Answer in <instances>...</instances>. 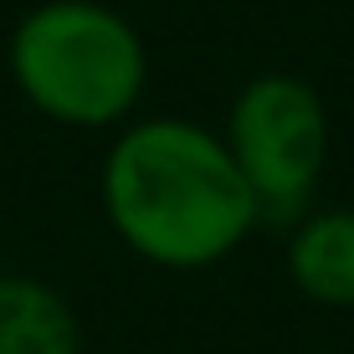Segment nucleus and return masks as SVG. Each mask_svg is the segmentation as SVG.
<instances>
[{
  "mask_svg": "<svg viewBox=\"0 0 354 354\" xmlns=\"http://www.w3.org/2000/svg\"><path fill=\"white\" fill-rule=\"evenodd\" d=\"M6 72L46 124L113 133L149 93V41L108 0H36L10 26Z\"/></svg>",
  "mask_w": 354,
  "mask_h": 354,
  "instance_id": "nucleus-2",
  "label": "nucleus"
},
{
  "mask_svg": "<svg viewBox=\"0 0 354 354\" xmlns=\"http://www.w3.org/2000/svg\"><path fill=\"white\" fill-rule=\"evenodd\" d=\"M221 144L236 160L252 201L267 221L292 226L313 205L328 149H334V124L328 103L308 77L298 72H252L226 103Z\"/></svg>",
  "mask_w": 354,
  "mask_h": 354,
  "instance_id": "nucleus-3",
  "label": "nucleus"
},
{
  "mask_svg": "<svg viewBox=\"0 0 354 354\" xmlns=\"http://www.w3.org/2000/svg\"><path fill=\"white\" fill-rule=\"evenodd\" d=\"M319 354H344V349H319Z\"/></svg>",
  "mask_w": 354,
  "mask_h": 354,
  "instance_id": "nucleus-6",
  "label": "nucleus"
},
{
  "mask_svg": "<svg viewBox=\"0 0 354 354\" xmlns=\"http://www.w3.org/2000/svg\"><path fill=\"white\" fill-rule=\"evenodd\" d=\"M97 201L108 231L160 272L221 267L262 226L221 133L185 113H139L113 129Z\"/></svg>",
  "mask_w": 354,
  "mask_h": 354,
  "instance_id": "nucleus-1",
  "label": "nucleus"
},
{
  "mask_svg": "<svg viewBox=\"0 0 354 354\" xmlns=\"http://www.w3.org/2000/svg\"><path fill=\"white\" fill-rule=\"evenodd\" d=\"M288 283L319 308H354V205H308L288 226Z\"/></svg>",
  "mask_w": 354,
  "mask_h": 354,
  "instance_id": "nucleus-4",
  "label": "nucleus"
},
{
  "mask_svg": "<svg viewBox=\"0 0 354 354\" xmlns=\"http://www.w3.org/2000/svg\"><path fill=\"white\" fill-rule=\"evenodd\" d=\"M0 354H82L67 292L31 272H0Z\"/></svg>",
  "mask_w": 354,
  "mask_h": 354,
  "instance_id": "nucleus-5",
  "label": "nucleus"
}]
</instances>
